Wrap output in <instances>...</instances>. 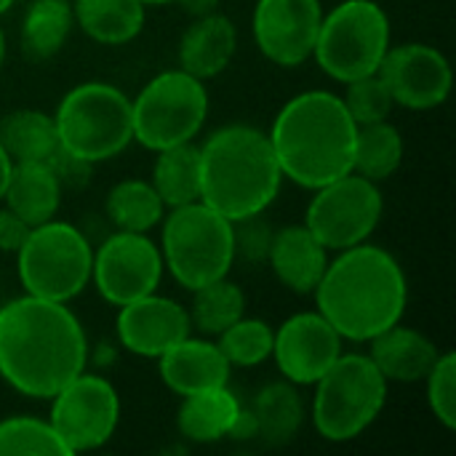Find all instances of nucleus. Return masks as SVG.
<instances>
[{"mask_svg": "<svg viewBox=\"0 0 456 456\" xmlns=\"http://www.w3.org/2000/svg\"><path fill=\"white\" fill-rule=\"evenodd\" d=\"M86 361V331L64 302L24 294L0 307V377L16 393L51 401Z\"/></svg>", "mask_w": 456, "mask_h": 456, "instance_id": "1", "label": "nucleus"}, {"mask_svg": "<svg viewBox=\"0 0 456 456\" xmlns=\"http://www.w3.org/2000/svg\"><path fill=\"white\" fill-rule=\"evenodd\" d=\"M318 313L350 342H371L401 323L409 289L398 259L371 243L339 251L315 286Z\"/></svg>", "mask_w": 456, "mask_h": 456, "instance_id": "2", "label": "nucleus"}, {"mask_svg": "<svg viewBox=\"0 0 456 456\" xmlns=\"http://www.w3.org/2000/svg\"><path fill=\"white\" fill-rule=\"evenodd\" d=\"M358 123L342 96L305 91L286 102L270 136L281 174L305 190H318L353 171Z\"/></svg>", "mask_w": 456, "mask_h": 456, "instance_id": "3", "label": "nucleus"}, {"mask_svg": "<svg viewBox=\"0 0 456 456\" xmlns=\"http://www.w3.org/2000/svg\"><path fill=\"white\" fill-rule=\"evenodd\" d=\"M200 150V200L230 222L265 214L283 174L270 136L254 126H224Z\"/></svg>", "mask_w": 456, "mask_h": 456, "instance_id": "4", "label": "nucleus"}, {"mask_svg": "<svg viewBox=\"0 0 456 456\" xmlns=\"http://www.w3.org/2000/svg\"><path fill=\"white\" fill-rule=\"evenodd\" d=\"M160 256L163 267L187 291L227 278L235 262L232 222L203 200L171 208L163 222Z\"/></svg>", "mask_w": 456, "mask_h": 456, "instance_id": "5", "label": "nucleus"}, {"mask_svg": "<svg viewBox=\"0 0 456 456\" xmlns=\"http://www.w3.org/2000/svg\"><path fill=\"white\" fill-rule=\"evenodd\" d=\"M387 379L369 355H339L315 382L313 425L321 438L345 444L358 438L387 403Z\"/></svg>", "mask_w": 456, "mask_h": 456, "instance_id": "6", "label": "nucleus"}, {"mask_svg": "<svg viewBox=\"0 0 456 456\" xmlns=\"http://www.w3.org/2000/svg\"><path fill=\"white\" fill-rule=\"evenodd\" d=\"M59 147L94 163L120 155L134 142L131 99L110 83H80L53 115Z\"/></svg>", "mask_w": 456, "mask_h": 456, "instance_id": "7", "label": "nucleus"}, {"mask_svg": "<svg viewBox=\"0 0 456 456\" xmlns=\"http://www.w3.org/2000/svg\"><path fill=\"white\" fill-rule=\"evenodd\" d=\"M390 48V19L374 0H342L323 13L313 48L321 69L350 83L374 75Z\"/></svg>", "mask_w": 456, "mask_h": 456, "instance_id": "8", "label": "nucleus"}, {"mask_svg": "<svg viewBox=\"0 0 456 456\" xmlns=\"http://www.w3.org/2000/svg\"><path fill=\"white\" fill-rule=\"evenodd\" d=\"M91 265L94 251L88 238L77 227L53 219L29 227V235L16 251L24 291L64 305L88 286Z\"/></svg>", "mask_w": 456, "mask_h": 456, "instance_id": "9", "label": "nucleus"}, {"mask_svg": "<svg viewBox=\"0 0 456 456\" xmlns=\"http://www.w3.org/2000/svg\"><path fill=\"white\" fill-rule=\"evenodd\" d=\"M208 115V94L203 80L184 69L155 75L131 102L134 139L152 150H168L192 142Z\"/></svg>", "mask_w": 456, "mask_h": 456, "instance_id": "10", "label": "nucleus"}, {"mask_svg": "<svg viewBox=\"0 0 456 456\" xmlns=\"http://www.w3.org/2000/svg\"><path fill=\"white\" fill-rule=\"evenodd\" d=\"M382 208L385 200L377 182L350 171L315 190L305 227L326 251H345L371 238L382 219Z\"/></svg>", "mask_w": 456, "mask_h": 456, "instance_id": "11", "label": "nucleus"}, {"mask_svg": "<svg viewBox=\"0 0 456 456\" xmlns=\"http://www.w3.org/2000/svg\"><path fill=\"white\" fill-rule=\"evenodd\" d=\"M69 454L102 449L118 430V390L96 374H77L51 398L48 419Z\"/></svg>", "mask_w": 456, "mask_h": 456, "instance_id": "12", "label": "nucleus"}, {"mask_svg": "<svg viewBox=\"0 0 456 456\" xmlns=\"http://www.w3.org/2000/svg\"><path fill=\"white\" fill-rule=\"evenodd\" d=\"M91 278L104 302L123 307L155 294L163 278V256L147 232L118 230L94 254Z\"/></svg>", "mask_w": 456, "mask_h": 456, "instance_id": "13", "label": "nucleus"}, {"mask_svg": "<svg viewBox=\"0 0 456 456\" xmlns=\"http://www.w3.org/2000/svg\"><path fill=\"white\" fill-rule=\"evenodd\" d=\"M321 21V0H256L251 29L273 64L297 67L313 56Z\"/></svg>", "mask_w": 456, "mask_h": 456, "instance_id": "14", "label": "nucleus"}, {"mask_svg": "<svg viewBox=\"0 0 456 456\" xmlns=\"http://www.w3.org/2000/svg\"><path fill=\"white\" fill-rule=\"evenodd\" d=\"M377 75L385 80L393 102L409 110H433L452 94L449 59L425 43L387 48Z\"/></svg>", "mask_w": 456, "mask_h": 456, "instance_id": "15", "label": "nucleus"}, {"mask_svg": "<svg viewBox=\"0 0 456 456\" xmlns=\"http://www.w3.org/2000/svg\"><path fill=\"white\" fill-rule=\"evenodd\" d=\"M339 331L321 313L291 315L273 337V358L291 385H315L342 355Z\"/></svg>", "mask_w": 456, "mask_h": 456, "instance_id": "16", "label": "nucleus"}, {"mask_svg": "<svg viewBox=\"0 0 456 456\" xmlns=\"http://www.w3.org/2000/svg\"><path fill=\"white\" fill-rule=\"evenodd\" d=\"M190 313L158 294H147L120 307L118 313V339L139 358H160L168 347L190 337Z\"/></svg>", "mask_w": 456, "mask_h": 456, "instance_id": "17", "label": "nucleus"}, {"mask_svg": "<svg viewBox=\"0 0 456 456\" xmlns=\"http://www.w3.org/2000/svg\"><path fill=\"white\" fill-rule=\"evenodd\" d=\"M160 379L176 395H195L214 387H227L230 382V361L222 355L219 345L206 339L184 337L174 347H168L160 358Z\"/></svg>", "mask_w": 456, "mask_h": 456, "instance_id": "18", "label": "nucleus"}, {"mask_svg": "<svg viewBox=\"0 0 456 456\" xmlns=\"http://www.w3.org/2000/svg\"><path fill=\"white\" fill-rule=\"evenodd\" d=\"M267 262L286 289L313 294L326 273L329 251L305 224H291L273 235Z\"/></svg>", "mask_w": 456, "mask_h": 456, "instance_id": "19", "label": "nucleus"}, {"mask_svg": "<svg viewBox=\"0 0 456 456\" xmlns=\"http://www.w3.org/2000/svg\"><path fill=\"white\" fill-rule=\"evenodd\" d=\"M369 358L374 361V366L382 371L387 382L409 385V382H425V377L441 358V350L422 331L395 323L371 339Z\"/></svg>", "mask_w": 456, "mask_h": 456, "instance_id": "20", "label": "nucleus"}, {"mask_svg": "<svg viewBox=\"0 0 456 456\" xmlns=\"http://www.w3.org/2000/svg\"><path fill=\"white\" fill-rule=\"evenodd\" d=\"M235 48L238 29L224 13L214 11L208 16H198L179 40V69L198 80L216 77L232 61Z\"/></svg>", "mask_w": 456, "mask_h": 456, "instance_id": "21", "label": "nucleus"}, {"mask_svg": "<svg viewBox=\"0 0 456 456\" xmlns=\"http://www.w3.org/2000/svg\"><path fill=\"white\" fill-rule=\"evenodd\" d=\"M3 200L13 214H19L29 227H35L53 219V214L59 211L61 184L45 160L13 163Z\"/></svg>", "mask_w": 456, "mask_h": 456, "instance_id": "22", "label": "nucleus"}, {"mask_svg": "<svg viewBox=\"0 0 456 456\" xmlns=\"http://www.w3.org/2000/svg\"><path fill=\"white\" fill-rule=\"evenodd\" d=\"M238 414L240 401L227 387H214L195 395H184L176 425L179 433L192 444H216L230 436Z\"/></svg>", "mask_w": 456, "mask_h": 456, "instance_id": "23", "label": "nucleus"}, {"mask_svg": "<svg viewBox=\"0 0 456 456\" xmlns=\"http://www.w3.org/2000/svg\"><path fill=\"white\" fill-rule=\"evenodd\" d=\"M75 24L96 43L123 45L134 40L144 27L142 0H75Z\"/></svg>", "mask_w": 456, "mask_h": 456, "instance_id": "24", "label": "nucleus"}, {"mask_svg": "<svg viewBox=\"0 0 456 456\" xmlns=\"http://www.w3.org/2000/svg\"><path fill=\"white\" fill-rule=\"evenodd\" d=\"M152 187L168 208L200 200V150L192 142L160 150L152 166Z\"/></svg>", "mask_w": 456, "mask_h": 456, "instance_id": "25", "label": "nucleus"}, {"mask_svg": "<svg viewBox=\"0 0 456 456\" xmlns=\"http://www.w3.org/2000/svg\"><path fill=\"white\" fill-rule=\"evenodd\" d=\"M251 414L256 422V436L273 446H281L297 438L305 422V403L291 382H273L256 393Z\"/></svg>", "mask_w": 456, "mask_h": 456, "instance_id": "26", "label": "nucleus"}, {"mask_svg": "<svg viewBox=\"0 0 456 456\" xmlns=\"http://www.w3.org/2000/svg\"><path fill=\"white\" fill-rule=\"evenodd\" d=\"M75 16L69 0H35L21 21V51L32 61H45L56 56L69 32Z\"/></svg>", "mask_w": 456, "mask_h": 456, "instance_id": "27", "label": "nucleus"}, {"mask_svg": "<svg viewBox=\"0 0 456 456\" xmlns=\"http://www.w3.org/2000/svg\"><path fill=\"white\" fill-rule=\"evenodd\" d=\"M0 144L13 163L45 160L56 144V123L53 115L40 110H16L0 120Z\"/></svg>", "mask_w": 456, "mask_h": 456, "instance_id": "28", "label": "nucleus"}, {"mask_svg": "<svg viewBox=\"0 0 456 456\" xmlns=\"http://www.w3.org/2000/svg\"><path fill=\"white\" fill-rule=\"evenodd\" d=\"M401 160H403V139L393 123L382 120V123L358 126L355 155H353L355 174L371 182H382L401 168Z\"/></svg>", "mask_w": 456, "mask_h": 456, "instance_id": "29", "label": "nucleus"}, {"mask_svg": "<svg viewBox=\"0 0 456 456\" xmlns=\"http://www.w3.org/2000/svg\"><path fill=\"white\" fill-rule=\"evenodd\" d=\"M163 200L155 192L152 182L123 179L107 195V216L118 230L126 232H150L163 219Z\"/></svg>", "mask_w": 456, "mask_h": 456, "instance_id": "30", "label": "nucleus"}, {"mask_svg": "<svg viewBox=\"0 0 456 456\" xmlns=\"http://www.w3.org/2000/svg\"><path fill=\"white\" fill-rule=\"evenodd\" d=\"M192 294L195 297H192L190 323L198 326L208 337H219L224 329H230L246 313L243 291L227 278L211 281V283L195 289Z\"/></svg>", "mask_w": 456, "mask_h": 456, "instance_id": "31", "label": "nucleus"}, {"mask_svg": "<svg viewBox=\"0 0 456 456\" xmlns=\"http://www.w3.org/2000/svg\"><path fill=\"white\" fill-rule=\"evenodd\" d=\"M69 456L51 422L35 417H11L0 422V456Z\"/></svg>", "mask_w": 456, "mask_h": 456, "instance_id": "32", "label": "nucleus"}, {"mask_svg": "<svg viewBox=\"0 0 456 456\" xmlns=\"http://www.w3.org/2000/svg\"><path fill=\"white\" fill-rule=\"evenodd\" d=\"M273 329L256 318H238L230 329L219 334V350L230 366H259L273 355Z\"/></svg>", "mask_w": 456, "mask_h": 456, "instance_id": "33", "label": "nucleus"}, {"mask_svg": "<svg viewBox=\"0 0 456 456\" xmlns=\"http://www.w3.org/2000/svg\"><path fill=\"white\" fill-rule=\"evenodd\" d=\"M345 86H347V94L342 96V102H345L350 118L358 126L382 123V120L390 118L395 102H393V94L387 91L385 80L377 72L366 75V77H358V80H350Z\"/></svg>", "mask_w": 456, "mask_h": 456, "instance_id": "34", "label": "nucleus"}, {"mask_svg": "<svg viewBox=\"0 0 456 456\" xmlns=\"http://www.w3.org/2000/svg\"><path fill=\"white\" fill-rule=\"evenodd\" d=\"M425 382L430 411L446 430H456V355L452 350L441 353Z\"/></svg>", "mask_w": 456, "mask_h": 456, "instance_id": "35", "label": "nucleus"}, {"mask_svg": "<svg viewBox=\"0 0 456 456\" xmlns=\"http://www.w3.org/2000/svg\"><path fill=\"white\" fill-rule=\"evenodd\" d=\"M273 227L265 224L262 214L246 216L232 222V238H235V256L256 265L265 262L270 254V243H273Z\"/></svg>", "mask_w": 456, "mask_h": 456, "instance_id": "36", "label": "nucleus"}, {"mask_svg": "<svg viewBox=\"0 0 456 456\" xmlns=\"http://www.w3.org/2000/svg\"><path fill=\"white\" fill-rule=\"evenodd\" d=\"M45 163L51 166V171L56 174L61 190H80L88 184V176H91V163L67 152L64 147L56 144V150L45 158Z\"/></svg>", "mask_w": 456, "mask_h": 456, "instance_id": "37", "label": "nucleus"}, {"mask_svg": "<svg viewBox=\"0 0 456 456\" xmlns=\"http://www.w3.org/2000/svg\"><path fill=\"white\" fill-rule=\"evenodd\" d=\"M27 235H29V224L19 214H13L8 206L0 208V251L16 254Z\"/></svg>", "mask_w": 456, "mask_h": 456, "instance_id": "38", "label": "nucleus"}, {"mask_svg": "<svg viewBox=\"0 0 456 456\" xmlns=\"http://www.w3.org/2000/svg\"><path fill=\"white\" fill-rule=\"evenodd\" d=\"M187 13H192L195 19L198 16H208L219 8V0H176Z\"/></svg>", "mask_w": 456, "mask_h": 456, "instance_id": "39", "label": "nucleus"}, {"mask_svg": "<svg viewBox=\"0 0 456 456\" xmlns=\"http://www.w3.org/2000/svg\"><path fill=\"white\" fill-rule=\"evenodd\" d=\"M11 168H13V160L8 158V152H5L3 144H0V200H3L5 184H8V179H11Z\"/></svg>", "mask_w": 456, "mask_h": 456, "instance_id": "40", "label": "nucleus"}, {"mask_svg": "<svg viewBox=\"0 0 456 456\" xmlns=\"http://www.w3.org/2000/svg\"><path fill=\"white\" fill-rule=\"evenodd\" d=\"M3 61H5V35L0 29V67H3Z\"/></svg>", "mask_w": 456, "mask_h": 456, "instance_id": "41", "label": "nucleus"}, {"mask_svg": "<svg viewBox=\"0 0 456 456\" xmlns=\"http://www.w3.org/2000/svg\"><path fill=\"white\" fill-rule=\"evenodd\" d=\"M13 5V0H0V13H5Z\"/></svg>", "mask_w": 456, "mask_h": 456, "instance_id": "42", "label": "nucleus"}, {"mask_svg": "<svg viewBox=\"0 0 456 456\" xmlns=\"http://www.w3.org/2000/svg\"><path fill=\"white\" fill-rule=\"evenodd\" d=\"M142 3L147 5V3H174V0H142Z\"/></svg>", "mask_w": 456, "mask_h": 456, "instance_id": "43", "label": "nucleus"}]
</instances>
